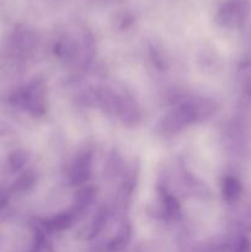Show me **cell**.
Wrapping results in <instances>:
<instances>
[{"instance_id": "cell-6", "label": "cell", "mask_w": 251, "mask_h": 252, "mask_svg": "<svg viewBox=\"0 0 251 252\" xmlns=\"http://www.w3.org/2000/svg\"><path fill=\"white\" fill-rule=\"evenodd\" d=\"M74 217L75 214L73 212H64V213L58 214V216L53 217L52 219L46 221V226L51 230H57V231H62L65 230V229L70 228L71 224L74 221Z\"/></svg>"}, {"instance_id": "cell-9", "label": "cell", "mask_w": 251, "mask_h": 252, "mask_svg": "<svg viewBox=\"0 0 251 252\" xmlns=\"http://www.w3.org/2000/svg\"><path fill=\"white\" fill-rule=\"evenodd\" d=\"M34 182H36V174H34L33 171H31V170H29V171H25L24 174L14 182L12 189H14L15 192H25L27 191V189H31L34 185Z\"/></svg>"}, {"instance_id": "cell-5", "label": "cell", "mask_w": 251, "mask_h": 252, "mask_svg": "<svg viewBox=\"0 0 251 252\" xmlns=\"http://www.w3.org/2000/svg\"><path fill=\"white\" fill-rule=\"evenodd\" d=\"M221 194H223V198L229 204L236 203L241 198V194H243V185L236 177H225L223 185H221Z\"/></svg>"}, {"instance_id": "cell-4", "label": "cell", "mask_w": 251, "mask_h": 252, "mask_svg": "<svg viewBox=\"0 0 251 252\" xmlns=\"http://www.w3.org/2000/svg\"><path fill=\"white\" fill-rule=\"evenodd\" d=\"M130 238H132V228L128 223H125L120 229L117 234L111 239L106 245V251L107 252H120L123 251L129 244Z\"/></svg>"}, {"instance_id": "cell-3", "label": "cell", "mask_w": 251, "mask_h": 252, "mask_svg": "<svg viewBox=\"0 0 251 252\" xmlns=\"http://www.w3.org/2000/svg\"><path fill=\"white\" fill-rule=\"evenodd\" d=\"M96 196V189L95 187L91 186V185H84L83 187L76 191L75 197H74V204H73V212L74 214H80L90 206L94 202Z\"/></svg>"}, {"instance_id": "cell-10", "label": "cell", "mask_w": 251, "mask_h": 252, "mask_svg": "<svg viewBox=\"0 0 251 252\" xmlns=\"http://www.w3.org/2000/svg\"><path fill=\"white\" fill-rule=\"evenodd\" d=\"M29 160V153L25 152V150L19 149L15 150L14 153H11L9 157V165L14 171L20 170Z\"/></svg>"}, {"instance_id": "cell-1", "label": "cell", "mask_w": 251, "mask_h": 252, "mask_svg": "<svg viewBox=\"0 0 251 252\" xmlns=\"http://www.w3.org/2000/svg\"><path fill=\"white\" fill-rule=\"evenodd\" d=\"M197 120L198 116L193 105L191 103L181 105L162 116L157 126V132L162 137L170 138L181 132L185 127L196 122Z\"/></svg>"}, {"instance_id": "cell-7", "label": "cell", "mask_w": 251, "mask_h": 252, "mask_svg": "<svg viewBox=\"0 0 251 252\" xmlns=\"http://www.w3.org/2000/svg\"><path fill=\"white\" fill-rule=\"evenodd\" d=\"M106 221H107V212H106L105 209H102V211H100L97 214H96L94 220L91 221V224L89 225L88 230H86V234H85V239L91 240V239L95 238V236L102 230L103 226L106 225Z\"/></svg>"}, {"instance_id": "cell-12", "label": "cell", "mask_w": 251, "mask_h": 252, "mask_svg": "<svg viewBox=\"0 0 251 252\" xmlns=\"http://www.w3.org/2000/svg\"><path fill=\"white\" fill-rule=\"evenodd\" d=\"M245 91H246V94H248V96H250V97H251V78L249 79L248 81H246Z\"/></svg>"}, {"instance_id": "cell-8", "label": "cell", "mask_w": 251, "mask_h": 252, "mask_svg": "<svg viewBox=\"0 0 251 252\" xmlns=\"http://www.w3.org/2000/svg\"><path fill=\"white\" fill-rule=\"evenodd\" d=\"M162 204H164V212L167 218L175 219L181 213V207H180L179 201L172 194H164V197H162Z\"/></svg>"}, {"instance_id": "cell-11", "label": "cell", "mask_w": 251, "mask_h": 252, "mask_svg": "<svg viewBox=\"0 0 251 252\" xmlns=\"http://www.w3.org/2000/svg\"><path fill=\"white\" fill-rule=\"evenodd\" d=\"M233 252H251V241L248 238H241Z\"/></svg>"}, {"instance_id": "cell-2", "label": "cell", "mask_w": 251, "mask_h": 252, "mask_svg": "<svg viewBox=\"0 0 251 252\" xmlns=\"http://www.w3.org/2000/svg\"><path fill=\"white\" fill-rule=\"evenodd\" d=\"M91 175V153L84 152L75 158L73 170H71V181L76 186H84Z\"/></svg>"}]
</instances>
